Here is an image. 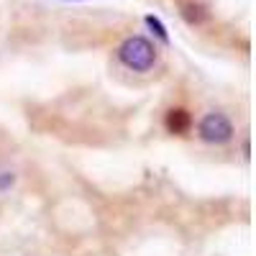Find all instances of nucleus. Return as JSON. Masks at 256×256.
<instances>
[{"mask_svg":"<svg viewBox=\"0 0 256 256\" xmlns=\"http://www.w3.org/2000/svg\"><path fill=\"white\" fill-rule=\"evenodd\" d=\"M180 13H182V18L187 20L190 26H200V24H205V20H208V10L200 3H182L180 6Z\"/></svg>","mask_w":256,"mask_h":256,"instance_id":"nucleus-4","label":"nucleus"},{"mask_svg":"<svg viewBox=\"0 0 256 256\" xmlns=\"http://www.w3.org/2000/svg\"><path fill=\"white\" fill-rule=\"evenodd\" d=\"M233 123H230V118L228 116H223V113H208L200 123H198V136L205 141V144H216V146H220V144H228L230 138H233Z\"/></svg>","mask_w":256,"mask_h":256,"instance_id":"nucleus-2","label":"nucleus"},{"mask_svg":"<svg viewBox=\"0 0 256 256\" xmlns=\"http://www.w3.org/2000/svg\"><path fill=\"white\" fill-rule=\"evenodd\" d=\"M164 128L169 134H174V136H184L192 128L190 110H184V108H169L166 116H164Z\"/></svg>","mask_w":256,"mask_h":256,"instance_id":"nucleus-3","label":"nucleus"},{"mask_svg":"<svg viewBox=\"0 0 256 256\" xmlns=\"http://www.w3.org/2000/svg\"><path fill=\"white\" fill-rule=\"evenodd\" d=\"M118 59L131 72H148L156 64V46L146 36H128L118 46Z\"/></svg>","mask_w":256,"mask_h":256,"instance_id":"nucleus-1","label":"nucleus"},{"mask_svg":"<svg viewBox=\"0 0 256 256\" xmlns=\"http://www.w3.org/2000/svg\"><path fill=\"white\" fill-rule=\"evenodd\" d=\"M13 182H16L13 172H0V192H3V190H8Z\"/></svg>","mask_w":256,"mask_h":256,"instance_id":"nucleus-6","label":"nucleus"},{"mask_svg":"<svg viewBox=\"0 0 256 256\" xmlns=\"http://www.w3.org/2000/svg\"><path fill=\"white\" fill-rule=\"evenodd\" d=\"M144 24H146L148 28H152V31L156 34V38H162L164 44H169V34H166V26L162 24V20H159L156 16H146V18H144Z\"/></svg>","mask_w":256,"mask_h":256,"instance_id":"nucleus-5","label":"nucleus"}]
</instances>
